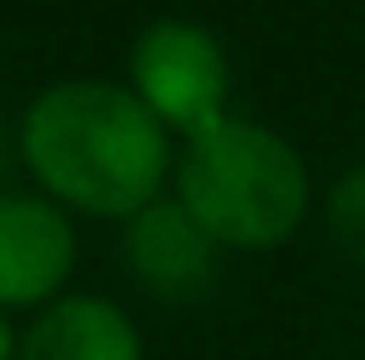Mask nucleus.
<instances>
[{
    "label": "nucleus",
    "mask_w": 365,
    "mask_h": 360,
    "mask_svg": "<svg viewBox=\"0 0 365 360\" xmlns=\"http://www.w3.org/2000/svg\"><path fill=\"white\" fill-rule=\"evenodd\" d=\"M21 170L69 217L128 222L165 196L175 143L128 80H58L32 96L16 128Z\"/></svg>",
    "instance_id": "obj_1"
},
{
    "label": "nucleus",
    "mask_w": 365,
    "mask_h": 360,
    "mask_svg": "<svg viewBox=\"0 0 365 360\" xmlns=\"http://www.w3.org/2000/svg\"><path fill=\"white\" fill-rule=\"evenodd\" d=\"M170 185L175 202L238 254L281 250L312 217V170L302 148L249 117H222L185 138Z\"/></svg>",
    "instance_id": "obj_2"
},
{
    "label": "nucleus",
    "mask_w": 365,
    "mask_h": 360,
    "mask_svg": "<svg viewBox=\"0 0 365 360\" xmlns=\"http://www.w3.org/2000/svg\"><path fill=\"white\" fill-rule=\"evenodd\" d=\"M128 91L165 122V133L196 138L228 117L233 69L201 21L159 16L128 48Z\"/></svg>",
    "instance_id": "obj_3"
},
{
    "label": "nucleus",
    "mask_w": 365,
    "mask_h": 360,
    "mask_svg": "<svg viewBox=\"0 0 365 360\" xmlns=\"http://www.w3.org/2000/svg\"><path fill=\"white\" fill-rule=\"evenodd\" d=\"M74 265L80 233L64 207L43 191H0V313H43L69 292Z\"/></svg>",
    "instance_id": "obj_4"
},
{
    "label": "nucleus",
    "mask_w": 365,
    "mask_h": 360,
    "mask_svg": "<svg viewBox=\"0 0 365 360\" xmlns=\"http://www.w3.org/2000/svg\"><path fill=\"white\" fill-rule=\"evenodd\" d=\"M222 254L228 250L175 196H159V202H148L143 212L122 222V270L154 302H170V307L201 302L217 287Z\"/></svg>",
    "instance_id": "obj_5"
},
{
    "label": "nucleus",
    "mask_w": 365,
    "mask_h": 360,
    "mask_svg": "<svg viewBox=\"0 0 365 360\" xmlns=\"http://www.w3.org/2000/svg\"><path fill=\"white\" fill-rule=\"evenodd\" d=\"M16 360H148L133 313L101 292H64L21 329Z\"/></svg>",
    "instance_id": "obj_6"
},
{
    "label": "nucleus",
    "mask_w": 365,
    "mask_h": 360,
    "mask_svg": "<svg viewBox=\"0 0 365 360\" xmlns=\"http://www.w3.org/2000/svg\"><path fill=\"white\" fill-rule=\"evenodd\" d=\"M323 222H329V239L339 244V254L365 270V165L334 180L329 202H323Z\"/></svg>",
    "instance_id": "obj_7"
},
{
    "label": "nucleus",
    "mask_w": 365,
    "mask_h": 360,
    "mask_svg": "<svg viewBox=\"0 0 365 360\" xmlns=\"http://www.w3.org/2000/svg\"><path fill=\"white\" fill-rule=\"evenodd\" d=\"M16 339L21 329H11V313H0V360H16Z\"/></svg>",
    "instance_id": "obj_8"
}]
</instances>
